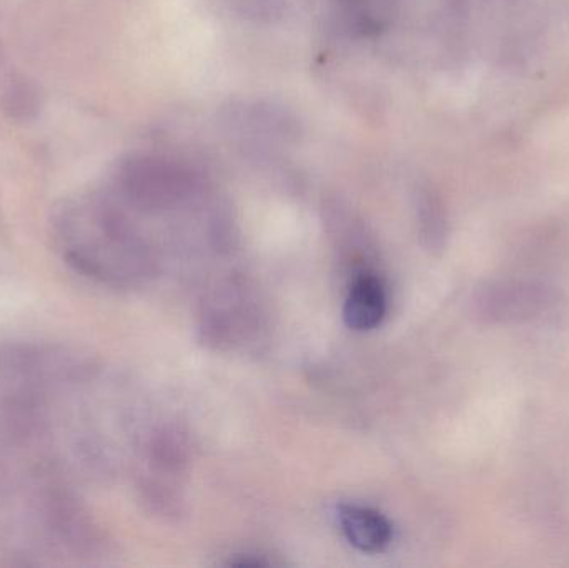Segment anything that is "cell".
I'll list each match as a JSON object with an SVG mask.
<instances>
[{"label":"cell","mask_w":569,"mask_h":568,"mask_svg":"<svg viewBox=\"0 0 569 568\" xmlns=\"http://www.w3.org/2000/svg\"><path fill=\"white\" fill-rule=\"evenodd\" d=\"M52 242L70 269L103 286L132 287L152 273L142 239L107 203H63L52 219Z\"/></svg>","instance_id":"6da1fadb"},{"label":"cell","mask_w":569,"mask_h":568,"mask_svg":"<svg viewBox=\"0 0 569 568\" xmlns=\"http://www.w3.org/2000/svg\"><path fill=\"white\" fill-rule=\"evenodd\" d=\"M421 226H423L428 247L441 249L445 242V217L440 203L430 193H427L421 203Z\"/></svg>","instance_id":"8992f818"},{"label":"cell","mask_w":569,"mask_h":568,"mask_svg":"<svg viewBox=\"0 0 569 568\" xmlns=\"http://www.w3.org/2000/svg\"><path fill=\"white\" fill-rule=\"evenodd\" d=\"M557 302V290L535 280H493L480 287L473 299L475 313L488 323L528 322Z\"/></svg>","instance_id":"7a4b0ae2"},{"label":"cell","mask_w":569,"mask_h":568,"mask_svg":"<svg viewBox=\"0 0 569 568\" xmlns=\"http://www.w3.org/2000/svg\"><path fill=\"white\" fill-rule=\"evenodd\" d=\"M387 316V292L373 273H361L350 287L343 306V320L351 330L377 329Z\"/></svg>","instance_id":"3957f363"},{"label":"cell","mask_w":569,"mask_h":568,"mask_svg":"<svg viewBox=\"0 0 569 568\" xmlns=\"http://www.w3.org/2000/svg\"><path fill=\"white\" fill-rule=\"evenodd\" d=\"M348 542L365 554H380L390 546L393 529L383 514L361 506H343L338 514Z\"/></svg>","instance_id":"277c9868"},{"label":"cell","mask_w":569,"mask_h":568,"mask_svg":"<svg viewBox=\"0 0 569 568\" xmlns=\"http://www.w3.org/2000/svg\"><path fill=\"white\" fill-rule=\"evenodd\" d=\"M0 106L7 119L17 123L33 122L42 110V93L30 77L10 72L0 86Z\"/></svg>","instance_id":"5b68a950"}]
</instances>
